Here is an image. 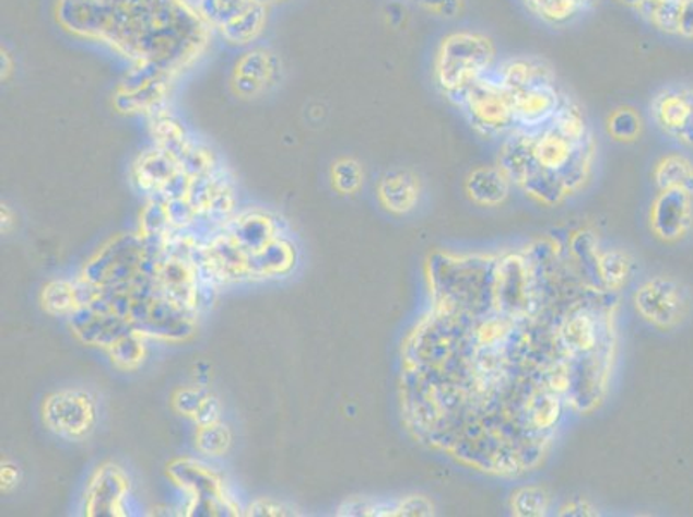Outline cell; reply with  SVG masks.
I'll list each match as a JSON object with an SVG mask.
<instances>
[{
  "label": "cell",
  "instance_id": "4",
  "mask_svg": "<svg viewBox=\"0 0 693 517\" xmlns=\"http://www.w3.org/2000/svg\"><path fill=\"white\" fill-rule=\"evenodd\" d=\"M167 478L185 495V516H242L240 505L230 495L225 480L202 460L184 457L167 465Z\"/></svg>",
  "mask_w": 693,
  "mask_h": 517
},
{
  "label": "cell",
  "instance_id": "13",
  "mask_svg": "<svg viewBox=\"0 0 693 517\" xmlns=\"http://www.w3.org/2000/svg\"><path fill=\"white\" fill-rule=\"evenodd\" d=\"M555 345L567 361L588 359L600 342V325L596 314L576 309L559 322L554 334Z\"/></svg>",
  "mask_w": 693,
  "mask_h": 517
},
{
  "label": "cell",
  "instance_id": "16",
  "mask_svg": "<svg viewBox=\"0 0 693 517\" xmlns=\"http://www.w3.org/2000/svg\"><path fill=\"white\" fill-rule=\"evenodd\" d=\"M95 295H97V290L83 283L80 278L77 280L59 278V280L49 281L42 289V309L50 316H56V318L68 319L74 310L91 304Z\"/></svg>",
  "mask_w": 693,
  "mask_h": 517
},
{
  "label": "cell",
  "instance_id": "37",
  "mask_svg": "<svg viewBox=\"0 0 693 517\" xmlns=\"http://www.w3.org/2000/svg\"><path fill=\"white\" fill-rule=\"evenodd\" d=\"M620 2L626 5V8L635 9L636 13H638L645 4V0H620Z\"/></svg>",
  "mask_w": 693,
  "mask_h": 517
},
{
  "label": "cell",
  "instance_id": "17",
  "mask_svg": "<svg viewBox=\"0 0 693 517\" xmlns=\"http://www.w3.org/2000/svg\"><path fill=\"white\" fill-rule=\"evenodd\" d=\"M297 265V250L289 238L280 237L249 254L250 280H271L289 277Z\"/></svg>",
  "mask_w": 693,
  "mask_h": 517
},
{
  "label": "cell",
  "instance_id": "35",
  "mask_svg": "<svg viewBox=\"0 0 693 517\" xmlns=\"http://www.w3.org/2000/svg\"><path fill=\"white\" fill-rule=\"evenodd\" d=\"M561 516H596V509L587 502H578V504H569L561 509Z\"/></svg>",
  "mask_w": 693,
  "mask_h": 517
},
{
  "label": "cell",
  "instance_id": "24",
  "mask_svg": "<svg viewBox=\"0 0 693 517\" xmlns=\"http://www.w3.org/2000/svg\"><path fill=\"white\" fill-rule=\"evenodd\" d=\"M193 440H196L197 453L202 456L212 457V459L225 457L232 447V430L223 421L204 424V426H197Z\"/></svg>",
  "mask_w": 693,
  "mask_h": 517
},
{
  "label": "cell",
  "instance_id": "20",
  "mask_svg": "<svg viewBox=\"0 0 693 517\" xmlns=\"http://www.w3.org/2000/svg\"><path fill=\"white\" fill-rule=\"evenodd\" d=\"M653 179L659 190H683L693 197V161L681 154L665 155L654 166Z\"/></svg>",
  "mask_w": 693,
  "mask_h": 517
},
{
  "label": "cell",
  "instance_id": "29",
  "mask_svg": "<svg viewBox=\"0 0 693 517\" xmlns=\"http://www.w3.org/2000/svg\"><path fill=\"white\" fill-rule=\"evenodd\" d=\"M331 178L333 187L343 196L357 192L364 184L363 169L354 160H342L334 164Z\"/></svg>",
  "mask_w": 693,
  "mask_h": 517
},
{
  "label": "cell",
  "instance_id": "26",
  "mask_svg": "<svg viewBox=\"0 0 693 517\" xmlns=\"http://www.w3.org/2000/svg\"><path fill=\"white\" fill-rule=\"evenodd\" d=\"M551 125H554L561 133L566 134L575 142H587V140L591 139L587 116H585L582 107L567 95H564L563 104L559 107L557 115L554 116Z\"/></svg>",
  "mask_w": 693,
  "mask_h": 517
},
{
  "label": "cell",
  "instance_id": "12",
  "mask_svg": "<svg viewBox=\"0 0 693 517\" xmlns=\"http://www.w3.org/2000/svg\"><path fill=\"white\" fill-rule=\"evenodd\" d=\"M693 197L683 190H659L650 205V230L666 244L683 240L692 230Z\"/></svg>",
  "mask_w": 693,
  "mask_h": 517
},
{
  "label": "cell",
  "instance_id": "8",
  "mask_svg": "<svg viewBox=\"0 0 693 517\" xmlns=\"http://www.w3.org/2000/svg\"><path fill=\"white\" fill-rule=\"evenodd\" d=\"M68 326L80 342L103 351H107L122 334L133 330L131 322L113 309L98 290L91 304L71 314Z\"/></svg>",
  "mask_w": 693,
  "mask_h": 517
},
{
  "label": "cell",
  "instance_id": "32",
  "mask_svg": "<svg viewBox=\"0 0 693 517\" xmlns=\"http://www.w3.org/2000/svg\"><path fill=\"white\" fill-rule=\"evenodd\" d=\"M245 516H294V510L289 505L271 501V498H257L245 510Z\"/></svg>",
  "mask_w": 693,
  "mask_h": 517
},
{
  "label": "cell",
  "instance_id": "15",
  "mask_svg": "<svg viewBox=\"0 0 693 517\" xmlns=\"http://www.w3.org/2000/svg\"><path fill=\"white\" fill-rule=\"evenodd\" d=\"M421 192L423 187L420 176L409 169H394L379 179V204L396 216H406L414 211L420 204Z\"/></svg>",
  "mask_w": 693,
  "mask_h": 517
},
{
  "label": "cell",
  "instance_id": "31",
  "mask_svg": "<svg viewBox=\"0 0 693 517\" xmlns=\"http://www.w3.org/2000/svg\"><path fill=\"white\" fill-rule=\"evenodd\" d=\"M416 4L426 13L444 20L461 16L465 9V0H416Z\"/></svg>",
  "mask_w": 693,
  "mask_h": 517
},
{
  "label": "cell",
  "instance_id": "10",
  "mask_svg": "<svg viewBox=\"0 0 693 517\" xmlns=\"http://www.w3.org/2000/svg\"><path fill=\"white\" fill-rule=\"evenodd\" d=\"M648 115L662 133L693 149V86H665L648 104Z\"/></svg>",
  "mask_w": 693,
  "mask_h": 517
},
{
  "label": "cell",
  "instance_id": "22",
  "mask_svg": "<svg viewBox=\"0 0 693 517\" xmlns=\"http://www.w3.org/2000/svg\"><path fill=\"white\" fill-rule=\"evenodd\" d=\"M596 273L603 289L618 292L623 289L632 274V259L623 250L611 249L606 252H597L594 259Z\"/></svg>",
  "mask_w": 693,
  "mask_h": 517
},
{
  "label": "cell",
  "instance_id": "34",
  "mask_svg": "<svg viewBox=\"0 0 693 517\" xmlns=\"http://www.w3.org/2000/svg\"><path fill=\"white\" fill-rule=\"evenodd\" d=\"M677 35L685 40H693V0H680Z\"/></svg>",
  "mask_w": 693,
  "mask_h": 517
},
{
  "label": "cell",
  "instance_id": "38",
  "mask_svg": "<svg viewBox=\"0 0 693 517\" xmlns=\"http://www.w3.org/2000/svg\"><path fill=\"white\" fill-rule=\"evenodd\" d=\"M650 2H659V0H645V4H650Z\"/></svg>",
  "mask_w": 693,
  "mask_h": 517
},
{
  "label": "cell",
  "instance_id": "39",
  "mask_svg": "<svg viewBox=\"0 0 693 517\" xmlns=\"http://www.w3.org/2000/svg\"><path fill=\"white\" fill-rule=\"evenodd\" d=\"M525 2H528V0H522V4H525Z\"/></svg>",
  "mask_w": 693,
  "mask_h": 517
},
{
  "label": "cell",
  "instance_id": "23",
  "mask_svg": "<svg viewBox=\"0 0 693 517\" xmlns=\"http://www.w3.org/2000/svg\"><path fill=\"white\" fill-rule=\"evenodd\" d=\"M149 340L137 330H130L122 334L121 339L116 340L113 345L107 349V357L115 367L121 371H136L145 363L148 357Z\"/></svg>",
  "mask_w": 693,
  "mask_h": 517
},
{
  "label": "cell",
  "instance_id": "2",
  "mask_svg": "<svg viewBox=\"0 0 693 517\" xmlns=\"http://www.w3.org/2000/svg\"><path fill=\"white\" fill-rule=\"evenodd\" d=\"M149 277L148 245L139 233H122L103 245L78 278L98 292H131Z\"/></svg>",
  "mask_w": 693,
  "mask_h": 517
},
{
  "label": "cell",
  "instance_id": "27",
  "mask_svg": "<svg viewBox=\"0 0 693 517\" xmlns=\"http://www.w3.org/2000/svg\"><path fill=\"white\" fill-rule=\"evenodd\" d=\"M641 16L666 35H677L678 16H680V0H659L645 4L638 11Z\"/></svg>",
  "mask_w": 693,
  "mask_h": 517
},
{
  "label": "cell",
  "instance_id": "33",
  "mask_svg": "<svg viewBox=\"0 0 693 517\" xmlns=\"http://www.w3.org/2000/svg\"><path fill=\"white\" fill-rule=\"evenodd\" d=\"M221 411H223V408H221L220 399L209 393L192 421L196 423V426L216 423V421H221Z\"/></svg>",
  "mask_w": 693,
  "mask_h": 517
},
{
  "label": "cell",
  "instance_id": "9",
  "mask_svg": "<svg viewBox=\"0 0 693 517\" xmlns=\"http://www.w3.org/2000/svg\"><path fill=\"white\" fill-rule=\"evenodd\" d=\"M130 489V477L125 469L113 462L98 466L86 483L85 495H83L85 516H128L127 501Z\"/></svg>",
  "mask_w": 693,
  "mask_h": 517
},
{
  "label": "cell",
  "instance_id": "3",
  "mask_svg": "<svg viewBox=\"0 0 693 517\" xmlns=\"http://www.w3.org/2000/svg\"><path fill=\"white\" fill-rule=\"evenodd\" d=\"M128 321L133 330L148 340L185 342L197 331L199 314L190 313L164 297L155 289L152 277L131 290L128 301Z\"/></svg>",
  "mask_w": 693,
  "mask_h": 517
},
{
  "label": "cell",
  "instance_id": "1",
  "mask_svg": "<svg viewBox=\"0 0 693 517\" xmlns=\"http://www.w3.org/2000/svg\"><path fill=\"white\" fill-rule=\"evenodd\" d=\"M497 66L492 38L473 30H459L442 38L433 58V78L442 94L457 104L478 80Z\"/></svg>",
  "mask_w": 693,
  "mask_h": 517
},
{
  "label": "cell",
  "instance_id": "18",
  "mask_svg": "<svg viewBox=\"0 0 693 517\" xmlns=\"http://www.w3.org/2000/svg\"><path fill=\"white\" fill-rule=\"evenodd\" d=\"M510 179L498 166H478L466 178L465 190L473 204L497 208L510 196Z\"/></svg>",
  "mask_w": 693,
  "mask_h": 517
},
{
  "label": "cell",
  "instance_id": "25",
  "mask_svg": "<svg viewBox=\"0 0 693 517\" xmlns=\"http://www.w3.org/2000/svg\"><path fill=\"white\" fill-rule=\"evenodd\" d=\"M606 131L614 142H636L644 131L641 113L630 106L616 107L606 119Z\"/></svg>",
  "mask_w": 693,
  "mask_h": 517
},
{
  "label": "cell",
  "instance_id": "7",
  "mask_svg": "<svg viewBox=\"0 0 693 517\" xmlns=\"http://www.w3.org/2000/svg\"><path fill=\"white\" fill-rule=\"evenodd\" d=\"M636 313L648 325L659 330H673L689 310L685 290L669 277H654L644 281L633 294Z\"/></svg>",
  "mask_w": 693,
  "mask_h": 517
},
{
  "label": "cell",
  "instance_id": "5",
  "mask_svg": "<svg viewBox=\"0 0 693 517\" xmlns=\"http://www.w3.org/2000/svg\"><path fill=\"white\" fill-rule=\"evenodd\" d=\"M456 106L461 107L469 125L483 137H507L516 130L513 98L494 73L478 80Z\"/></svg>",
  "mask_w": 693,
  "mask_h": 517
},
{
  "label": "cell",
  "instance_id": "21",
  "mask_svg": "<svg viewBox=\"0 0 693 517\" xmlns=\"http://www.w3.org/2000/svg\"><path fill=\"white\" fill-rule=\"evenodd\" d=\"M591 0H528V11L545 25L566 26L587 11Z\"/></svg>",
  "mask_w": 693,
  "mask_h": 517
},
{
  "label": "cell",
  "instance_id": "30",
  "mask_svg": "<svg viewBox=\"0 0 693 517\" xmlns=\"http://www.w3.org/2000/svg\"><path fill=\"white\" fill-rule=\"evenodd\" d=\"M211 391L202 387H185L173 396V409L188 420L196 418L197 411Z\"/></svg>",
  "mask_w": 693,
  "mask_h": 517
},
{
  "label": "cell",
  "instance_id": "6",
  "mask_svg": "<svg viewBox=\"0 0 693 517\" xmlns=\"http://www.w3.org/2000/svg\"><path fill=\"white\" fill-rule=\"evenodd\" d=\"M42 420L49 432L64 440H85L97 424V402L82 388L54 391L42 403Z\"/></svg>",
  "mask_w": 693,
  "mask_h": 517
},
{
  "label": "cell",
  "instance_id": "11",
  "mask_svg": "<svg viewBox=\"0 0 693 517\" xmlns=\"http://www.w3.org/2000/svg\"><path fill=\"white\" fill-rule=\"evenodd\" d=\"M513 98L516 128L533 131L547 127L557 115L559 107L563 104L564 94L555 83V74L535 80L525 89L510 94Z\"/></svg>",
  "mask_w": 693,
  "mask_h": 517
},
{
  "label": "cell",
  "instance_id": "14",
  "mask_svg": "<svg viewBox=\"0 0 693 517\" xmlns=\"http://www.w3.org/2000/svg\"><path fill=\"white\" fill-rule=\"evenodd\" d=\"M220 228L249 254L257 252L277 238L283 237L280 221L271 216L270 212L259 209L233 214Z\"/></svg>",
  "mask_w": 693,
  "mask_h": 517
},
{
  "label": "cell",
  "instance_id": "28",
  "mask_svg": "<svg viewBox=\"0 0 693 517\" xmlns=\"http://www.w3.org/2000/svg\"><path fill=\"white\" fill-rule=\"evenodd\" d=\"M551 498L547 495L545 490L539 486H525L518 492L513 493L510 497V510L514 516L519 517H540L545 516L549 510Z\"/></svg>",
  "mask_w": 693,
  "mask_h": 517
},
{
  "label": "cell",
  "instance_id": "36",
  "mask_svg": "<svg viewBox=\"0 0 693 517\" xmlns=\"http://www.w3.org/2000/svg\"><path fill=\"white\" fill-rule=\"evenodd\" d=\"M20 480V473L13 465H2V473H0V481H2V490L9 492L13 486L17 485Z\"/></svg>",
  "mask_w": 693,
  "mask_h": 517
},
{
  "label": "cell",
  "instance_id": "19",
  "mask_svg": "<svg viewBox=\"0 0 693 517\" xmlns=\"http://www.w3.org/2000/svg\"><path fill=\"white\" fill-rule=\"evenodd\" d=\"M492 73L510 95L530 85L535 80H539L545 74L554 73V71L542 59L518 56V58H509L506 61L497 62Z\"/></svg>",
  "mask_w": 693,
  "mask_h": 517
}]
</instances>
